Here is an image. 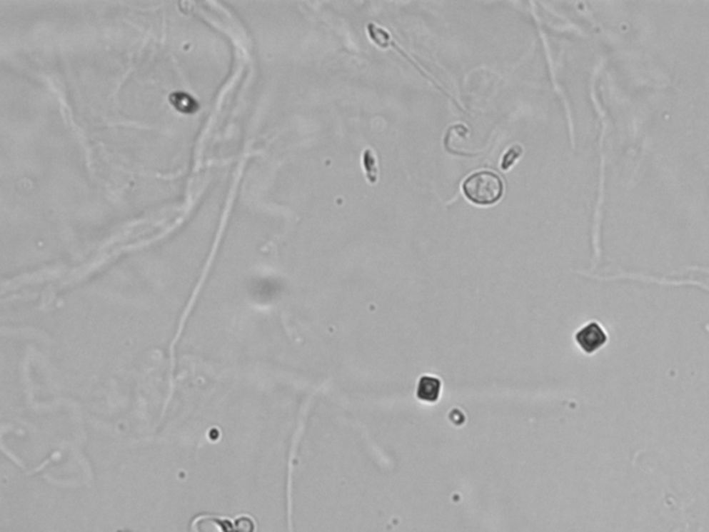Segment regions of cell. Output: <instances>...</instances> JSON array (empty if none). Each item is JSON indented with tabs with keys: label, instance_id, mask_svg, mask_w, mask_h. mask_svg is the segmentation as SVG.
Listing matches in <instances>:
<instances>
[{
	"label": "cell",
	"instance_id": "obj_1",
	"mask_svg": "<svg viewBox=\"0 0 709 532\" xmlns=\"http://www.w3.org/2000/svg\"><path fill=\"white\" fill-rule=\"evenodd\" d=\"M503 181L491 171H478L463 184L464 196L477 206H492L503 196Z\"/></svg>",
	"mask_w": 709,
	"mask_h": 532
},
{
	"label": "cell",
	"instance_id": "obj_2",
	"mask_svg": "<svg viewBox=\"0 0 709 532\" xmlns=\"http://www.w3.org/2000/svg\"><path fill=\"white\" fill-rule=\"evenodd\" d=\"M575 340H576V344L585 353L592 355V353L597 352L600 348L605 346L608 337L600 324L597 322H590L576 333Z\"/></svg>",
	"mask_w": 709,
	"mask_h": 532
},
{
	"label": "cell",
	"instance_id": "obj_3",
	"mask_svg": "<svg viewBox=\"0 0 709 532\" xmlns=\"http://www.w3.org/2000/svg\"><path fill=\"white\" fill-rule=\"evenodd\" d=\"M441 391H442V383H441V380L438 377H434V376H423L418 380V384H417V388H416V396L421 402L434 403V402H436L439 399Z\"/></svg>",
	"mask_w": 709,
	"mask_h": 532
},
{
	"label": "cell",
	"instance_id": "obj_4",
	"mask_svg": "<svg viewBox=\"0 0 709 532\" xmlns=\"http://www.w3.org/2000/svg\"><path fill=\"white\" fill-rule=\"evenodd\" d=\"M520 150H523L520 146H513V147H511V149L506 153V156L503 157V161H502V168H503V169H508V168L514 164V161L520 157V154L514 156V153H516V151H520Z\"/></svg>",
	"mask_w": 709,
	"mask_h": 532
}]
</instances>
